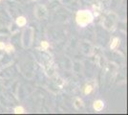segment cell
Listing matches in <instances>:
<instances>
[{"label": "cell", "instance_id": "6da1fadb", "mask_svg": "<svg viewBox=\"0 0 128 115\" xmlns=\"http://www.w3.org/2000/svg\"><path fill=\"white\" fill-rule=\"evenodd\" d=\"M93 20V16L89 11H80L76 15V22L80 26H86Z\"/></svg>", "mask_w": 128, "mask_h": 115}, {"label": "cell", "instance_id": "7a4b0ae2", "mask_svg": "<svg viewBox=\"0 0 128 115\" xmlns=\"http://www.w3.org/2000/svg\"><path fill=\"white\" fill-rule=\"evenodd\" d=\"M103 106H104V104H103V103H102V101H96L95 103H94V108H95V110H96V111H100V110L103 108Z\"/></svg>", "mask_w": 128, "mask_h": 115}, {"label": "cell", "instance_id": "3957f363", "mask_svg": "<svg viewBox=\"0 0 128 115\" xmlns=\"http://www.w3.org/2000/svg\"><path fill=\"white\" fill-rule=\"evenodd\" d=\"M16 23H17L18 26H24V25L26 24V19H25V17H18V18L16 19Z\"/></svg>", "mask_w": 128, "mask_h": 115}, {"label": "cell", "instance_id": "277c9868", "mask_svg": "<svg viewBox=\"0 0 128 115\" xmlns=\"http://www.w3.org/2000/svg\"><path fill=\"white\" fill-rule=\"evenodd\" d=\"M118 44V38H114V39H113L112 44H111V49L116 48V46H117Z\"/></svg>", "mask_w": 128, "mask_h": 115}, {"label": "cell", "instance_id": "5b68a950", "mask_svg": "<svg viewBox=\"0 0 128 115\" xmlns=\"http://www.w3.org/2000/svg\"><path fill=\"white\" fill-rule=\"evenodd\" d=\"M14 112L16 113H24V108L22 107V106H17L16 109H14Z\"/></svg>", "mask_w": 128, "mask_h": 115}, {"label": "cell", "instance_id": "8992f818", "mask_svg": "<svg viewBox=\"0 0 128 115\" xmlns=\"http://www.w3.org/2000/svg\"><path fill=\"white\" fill-rule=\"evenodd\" d=\"M92 91V86L91 85H86L85 86V90H84V93L85 94H89Z\"/></svg>", "mask_w": 128, "mask_h": 115}, {"label": "cell", "instance_id": "52a82bcc", "mask_svg": "<svg viewBox=\"0 0 128 115\" xmlns=\"http://www.w3.org/2000/svg\"><path fill=\"white\" fill-rule=\"evenodd\" d=\"M4 48H5V49L8 51V52H10V51H12V49H14V48H12V46L11 44H8V45H7V46H5Z\"/></svg>", "mask_w": 128, "mask_h": 115}, {"label": "cell", "instance_id": "ba28073f", "mask_svg": "<svg viewBox=\"0 0 128 115\" xmlns=\"http://www.w3.org/2000/svg\"><path fill=\"white\" fill-rule=\"evenodd\" d=\"M41 46H42V48L43 49H47L49 47V44L46 42V41H43L42 43H41Z\"/></svg>", "mask_w": 128, "mask_h": 115}, {"label": "cell", "instance_id": "9c48e42d", "mask_svg": "<svg viewBox=\"0 0 128 115\" xmlns=\"http://www.w3.org/2000/svg\"><path fill=\"white\" fill-rule=\"evenodd\" d=\"M4 47H5V44L3 42H0V49H4Z\"/></svg>", "mask_w": 128, "mask_h": 115}, {"label": "cell", "instance_id": "30bf717a", "mask_svg": "<svg viewBox=\"0 0 128 115\" xmlns=\"http://www.w3.org/2000/svg\"><path fill=\"white\" fill-rule=\"evenodd\" d=\"M0 1H1V0H0Z\"/></svg>", "mask_w": 128, "mask_h": 115}]
</instances>
